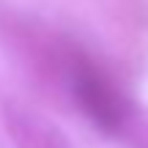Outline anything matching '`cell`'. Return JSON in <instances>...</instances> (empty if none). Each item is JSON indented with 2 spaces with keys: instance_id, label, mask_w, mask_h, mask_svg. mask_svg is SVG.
<instances>
[{
  "instance_id": "6da1fadb",
  "label": "cell",
  "mask_w": 148,
  "mask_h": 148,
  "mask_svg": "<svg viewBox=\"0 0 148 148\" xmlns=\"http://www.w3.org/2000/svg\"><path fill=\"white\" fill-rule=\"evenodd\" d=\"M71 93L79 110L96 123L104 134H115L132 101L104 77L90 60L77 58L71 66Z\"/></svg>"
},
{
  "instance_id": "7a4b0ae2",
  "label": "cell",
  "mask_w": 148,
  "mask_h": 148,
  "mask_svg": "<svg viewBox=\"0 0 148 148\" xmlns=\"http://www.w3.org/2000/svg\"><path fill=\"white\" fill-rule=\"evenodd\" d=\"M3 126L14 148H71L69 134L52 118L22 101H5Z\"/></svg>"
},
{
  "instance_id": "3957f363",
  "label": "cell",
  "mask_w": 148,
  "mask_h": 148,
  "mask_svg": "<svg viewBox=\"0 0 148 148\" xmlns=\"http://www.w3.org/2000/svg\"><path fill=\"white\" fill-rule=\"evenodd\" d=\"M112 137L126 148H148V107H140L137 101H132Z\"/></svg>"
}]
</instances>
